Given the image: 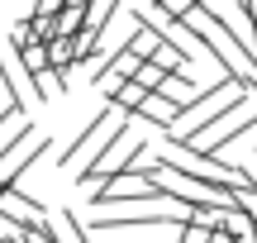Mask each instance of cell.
Listing matches in <instances>:
<instances>
[{
    "instance_id": "cell-13",
    "label": "cell",
    "mask_w": 257,
    "mask_h": 243,
    "mask_svg": "<svg viewBox=\"0 0 257 243\" xmlns=\"http://www.w3.org/2000/svg\"><path fill=\"white\" fill-rule=\"evenodd\" d=\"M57 5H62V0H38V5H34V15H53Z\"/></svg>"
},
{
    "instance_id": "cell-7",
    "label": "cell",
    "mask_w": 257,
    "mask_h": 243,
    "mask_svg": "<svg viewBox=\"0 0 257 243\" xmlns=\"http://www.w3.org/2000/svg\"><path fill=\"white\" fill-rule=\"evenodd\" d=\"M57 224H53V234H57V243H91V229L81 224V215L76 210H57Z\"/></svg>"
},
{
    "instance_id": "cell-4",
    "label": "cell",
    "mask_w": 257,
    "mask_h": 243,
    "mask_svg": "<svg viewBox=\"0 0 257 243\" xmlns=\"http://www.w3.org/2000/svg\"><path fill=\"white\" fill-rule=\"evenodd\" d=\"M48 148H53V139H48V134H38V129L19 134V139L0 153V186H19V177H24V172L34 167Z\"/></svg>"
},
{
    "instance_id": "cell-2",
    "label": "cell",
    "mask_w": 257,
    "mask_h": 243,
    "mask_svg": "<svg viewBox=\"0 0 257 243\" xmlns=\"http://www.w3.org/2000/svg\"><path fill=\"white\" fill-rule=\"evenodd\" d=\"M143 148H148V139H138V129H128V124H124V129H119V134H114V139H110V143H105V148H100V153H95V158L81 167L76 186H81V191L105 186V181H110V177H119L124 167H134V162L143 158Z\"/></svg>"
},
{
    "instance_id": "cell-12",
    "label": "cell",
    "mask_w": 257,
    "mask_h": 243,
    "mask_svg": "<svg viewBox=\"0 0 257 243\" xmlns=\"http://www.w3.org/2000/svg\"><path fill=\"white\" fill-rule=\"evenodd\" d=\"M24 243H57V234H53V224H43V229H29Z\"/></svg>"
},
{
    "instance_id": "cell-14",
    "label": "cell",
    "mask_w": 257,
    "mask_h": 243,
    "mask_svg": "<svg viewBox=\"0 0 257 243\" xmlns=\"http://www.w3.org/2000/svg\"><path fill=\"white\" fill-rule=\"evenodd\" d=\"M195 5H210V0H195Z\"/></svg>"
},
{
    "instance_id": "cell-8",
    "label": "cell",
    "mask_w": 257,
    "mask_h": 243,
    "mask_svg": "<svg viewBox=\"0 0 257 243\" xmlns=\"http://www.w3.org/2000/svg\"><path fill=\"white\" fill-rule=\"evenodd\" d=\"M15 53H19V62H24L29 76L48 72V53H43V43H24V48H15Z\"/></svg>"
},
{
    "instance_id": "cell-9",
    "label": "cell",
    "mask_w": 257,
    "mask_h": 243,
    "mask_svg": "<svg viewBox=\"0 0 257 243\" xmlns=\"http://www.w3.org/2000/svg\"><path fill=\"white\" fill-rule=\"evenodd\" d=\"M162 67H157V62H148V57H143V62H138V72H134V81L138 86H143V91H157V86H162Z\"/></svg>"
},
{
    "instance_id": "cell-10",
    "label": "cell",
    "mask_w": 257,
    "mask_h": 243,
    "mask_svg": "<svg viewBox=\"0 0 257 243\" xmlns=\"http://www.w3.org/2000/svg\"><path fill=\"white\" fill-rule=\"evenodd\" d=\"M24 234H29L24 224H15L10 215H0V243H24Z\"/></svg>"
},
{
    "instance_id": "cell-1",
    "label": "cell",
    "mask_w": 257,
    "mask_h": 243,
    "mask_svg": "<svg viewBox=\"0 0 257 243\" xmlns=\"http://www.w3.org/2000/svg\"><path fill=\"white\" fill-rule=\"evenodd\" d=\"M176 19H181V24L191 29L195 38H200L205 53H210L229 76H238V81L257 76V57L238 43V38H233V29H229V19H224V15H214L210 5H191V10H181Z\"/></svg>"
},
{
    "instance_id": "cell-5",
    "label": "cell",
    "mask_w": 257,
    "mask_h": 243,
    "mask_svg": "<svg viewBox=\"0 0 257 243\" xmlns=\"http://www.w3.org/2000/svg\"><path fill=\"white\" fill-rule=\"evenodd\" d=\"M0 76H5V86H10V105H34V100H43L38 95V86H34V76L24 72V62H19V53L10 43H0Z\"/></svg>"
},
{
    "instance_id": "cell-11",
    "label": "cell",
    "mask_w": 257,
    "mask_h": 243,
    "mask_svg": "<svg viewBox=\"0 0 257 243\" xmlns=\"http://www.w3.org/2000/svg\"><path fill=\"white\" fill-rule=\"evenodd\" d=\"M176 229H181V243H210V229L195 224V219H186V224H176Z\"/></svg>"
},
{
    "instance_id": "cell-6",
    "label": "cell",
    "mask_w": 257,
    "mask_h": 243,
    "mask_svg": "<svg viewBox=\"0 0 257 243\" xmlns=\"http://www.w3.org/2000/svg\"><path fill=\"white\" fill-rule=\"evenodd\" d=\"M0 215H10L15 224H24V229H43L48 224V210L38 205L34 196H24L19 186H0Z\"/></svg>"
},
{
    "instance_id": "cell-3",
    "label": "cell",
    "mask_w": 257,
    "mask_h": 243,
    "mask_svg": "<svg viewBox=\"0 0 257 243\" xmlns=\"http://www.w3.org/2000/svg\"><path fill=\"white\" fill-rule=\"evenodd\" d=\"M124 124H128V114L119 110V105L100 110V114H95V119H91V124L81 129V139H76V143H67V148H62V158H57V162H62V167H81V162H91L95 153H100L105 143H110L114 134L124 129Z\"/></svg>"
}]
</instances>
